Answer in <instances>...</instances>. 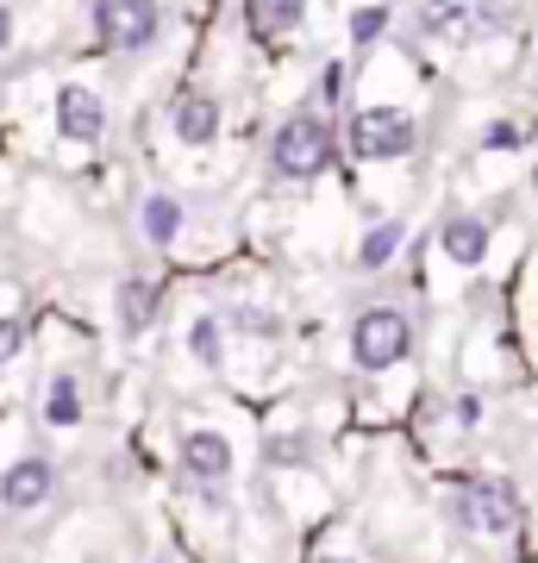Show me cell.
Masks as SVG:
<instances>
[{
  "mask_svg": "<svg viewBox=\"0 0 538 563\" xmlns=\"http://www.w3.org/2000/svg\"><path fill=\"white\" fill-rule=\"evenodd\" d=\"M339 163V139H332V125L326 113H288L276 125V139H270V169L288 181H314L326 176Z\"/></svg>",
  "mask_w": 538,
  "mask_h": 563,
  "instance_id": "1",
  "label": "cell"
},
{
  "mask_svg": "<svg viewBox=\"0 0 538 563\" xmlns=\"http://www.w3.org/2000/svg\"><path fill=\"white\" fill-rule=\"evenodd\" d=\"M451 514H458V526L476 532V539H507L519 526V495H514V483H501V476H470V483H458V495H451Z\"/></svg>",
  "mask_w": 538,
  "mask_h": 563,
  "instance_id": "2",
  "label": "cell"
},
{
  "mask_svg": "<svg viewBox=\"0 0 538 563\" xmlns=\"http://www.w3.org/2000/svg\"><path fill=\"white\" fill-rule=\"evenodd\" d=\"M407 344H414V325L400 320L395 307H370L351 325V357H358V369H395L407 357Z\"/></svg>",
  "mask_w": 538,
  "mask_h": 563,
  "instance_id": "3",
  "label": "cell"
},
{
  "mask_svg": "<svg viewBox=\"0 0 538 563\" xmlns=\"http://www.w3.org/2000/svg\"><path fill=\"white\" fill-rule=\"evenodd\" d=\"M419 144V125L414 113H400V107H363L358 120H351V151L363 163H388V157H407Z\"/></svg>",
  "mask_w": 538,
  "mask_h": 563,
  "instance_id": "4",
  "label": "cell"
},
{
  "mask_svg": "<svg viewBox=\"0 0 538 563\" xmlns=\"http://www.w3.org/2000/svg\"><path fill=\"white\" fill-rule=\"evenodd\" d=\"M419 25L444 44H476V38H495L507 20L488 0H419Z\"/></svg>",
  "mask_w": 538,
  "mask_h": 563,
  "instance_id": "5",
  "label": "cell"
},
{
  "mask_svg": "<svg viewBox=\"0 0 538 563\" xmlns=\"http://www.w3.org/2000/svg\"><path fill=\"white\" fill-rule=\"evenodd\" d=\"M157 0H95V32L107 51H144L157 38Z\"/></svg>",
  "mask_w": 538,
  "mask_h": 563,
  "instance_id": "6",
  "label": "cell"
},
{
  "mask_svg": "<svg viewBox=\"0 0 538 563\" xmlns=\"http://www.w3.org/2000/svg\"><path fill=\"white\" fill-rule=\"evenodd\" d=\"M57 132L69 144H100L107 139V107H100L95 88H76V81L63 88L57 95Z\"/></svg>",
  "mask_w": 538,
  "mask_h": 563,
  "instance_id": "7",
  "label": "cell"
},
{
  "mask_svg": "<svg viewBox=\"0 0 538 563\" xmlns=\"http://www.w3.org/2000/svg\"><path fill=\"white\" fill-rule=\"evenodd\" d=\"M51 483H57V476H51L44 457H20L7 476H0V501L13 507V514H32V507L51 501Z\"/></svg>",
  "mask_w": 538,
  "mask_h": 563,
  "instance_id": "8",
  "label": "cell"
},
{
  "mask_svg": "<svg viewBox=\"0 0 538 563\" xmlns=\"http://www.w3.org/2000/svg\"><path fill=\"white\" fill-rule=\"evenodd\" d=\"M182 470L195 476V483H226L232 476V444L220 432H188L182 439Z\"/></svg>",
  "mask_w": 538,
  "mask_h": 563,
  "instance_id": "9",
  "label": "cell"
},
{
  "mask_svg": "<svg viewBox=\"0 0 538 563\" xmlns=\"http://www.w3.org/2000/svg\"><path fill=\"white\" fill-rule=\"evenodd\" d=\"M220 101L213 95H182L176 107H169V125H176V139L182 144H213L220 139Z\"/></svg>",
  "mask_w": 538,
  "mask_h": 563,
  "instance_id": "10",
  "label": "cell"
},
{
  "mask_svg": "<svg viewBox=\"0 0 538 563\" xmlns=\"http://www.w3.org/2000/svg\"><path fill=\"white\" fill-rule=\"evenodd\" d=\"M439 244H444V257L451 263L476 269V263L488 257V220H476V213H451V220L439 225Z\"/></svg>",
  "mask_w": 538,
  "mask_h": 563,
  "instance_id": "11",
  "label": "cell"
},
{
  "mask_svg": "<svg viewBox=\"0 0 538 563\" xmlns=\"http://www.w3.org/2000/svg\"><path fill=\"white\" fill-rule=\"evenodd\" d=\"M307 20V0H244V25L257 38H288Z\"/></svg>",
  "mask_w": 538,
  "mask_h": 563,
  "instance_id": "12",
  "label": "cell"
},
{
  "mask_svg": "<svg viewBox=\"0 0 538 563\" xmlns=\"http://www.w3.org/2000/svg\"><path fill=\"white\" fill-rule=\"evenodd\" d=\"M139 225H144V239H151V244H176V232H182V201H176V195H144Z\"/></svg>",
  "mask_w": 538,
  "mask_h": 563,
  "instance_id": "13",
  "label": "cell"
},
{
  "mask_svg": "<svg viewBox=\"0 0 538 563\" xmlns=\"http://www.w3.org/2000/svg\"><path fill=\"white\" fill-rule=\"evenodd\" d=\"M44 420H51V426H76V420H81V388H76V376H51Z\"/></svg>",
  "mask_w": 538,
  "mask_h": 563,
  "instance_id": "14",
  "label": "cell"
},
{
  "mask_svg": "<svg viewBox=\"0 0 538 563\" xmlns=\"http://www.w3.org/2000/svg\"><path fill=\"white\" fill-rule=\"evenodd\" d=\"M400 239H407V232H400V220H382L376 232H370V239H363V269H382V263H395V251H400Z\"/></svg>",
  "mask_w": 538,
  "mask_h": 563,
  "instance_id": "15",
  "label": "cell"
},
{
  "mask_svg": "<svg viewBox=\"0 0 538 563\" xmlns=\"http://www.w3.org/2000/svg\"><path fill=\"white\" fill-rule=\"evenodd\" d=\"M120 313H125V332L151 325V288L144 282H120Z\"/></svg>",
  "mask_w": 538,
  "mask_h": 563,
  "instance_id": "16",
  "label": "cell"
},
{
  "mask_svg": "<svg viewBox=\"0 0 538 563\" xmlns=\"http://www.w3.org/2000/svg\"><path fill=\"white\" fill-rule=\"evenodd\" d=\"M188 344H195L200 363H220V320H213V313H200L195 332H188Z\"/></svg>",
  "mask_w": 538,
  "mask_h": 563,
  "instance_id": "17",
  "label": "cell"
},
{
  "mask_svg": "<svg viewBox=\"0 0 538 563\" xmlns=\"http://www.w3.org/2000/svg\"><path fill=\"white\" fill-rule=\"evenodd\" d=\"M382 32H388V7H358L351 13V38L358 44H376Z\"/></svg>",
  "mask_w": 538,
  "mask_h": 563,
  "instance_id": "18",
  "label": "cell"
},
{
  "mask_svg": "<svg viewBox=\"0 0 538 563\" xmlns=\"http://www.w3.org/2000/svg\"><path fill=\"white\" fill-rule=\"evenodd\" d=\"M20 344H25V320L20 313H0V363L20 357Z\"/></svg>",
  "mask_w": 538,
  "mask_h": 563,
  "instance_id": "19",
  "label": "cell"
},
{
  "mask_svg": "<svg viewBox=\"0 0 538 563\" xmlns=\"http://www.w3.org/2000/svg\"><path fill=\"white\" fill-rule=\"evenodd\" d=\"M482 144H495V151H501V144H526V125H514V120H495L488 132H482Z\"/></svg>",
  "mask_w": 538,
  "mask_h": 563,
  "instance_id": "20",
  "label": "cell"
},
{
  "mask_svg": "<svg viewBox=\"0 0 538 563\" xmlns=\"http://www.w3.org/2000/svg\"><path fill=\"white\" fill-rule=\"evenodd\" d=\"M339 88H344V69L332 63V69H326V81H319V101L332 107V101H339Z\"/></svg>",
  "mask_w": 538,
  "mask_h": 563,
  "instance_id": "21",
  "label": "cell"
},
{
  "mask_svg": "<svg viewBox=\"0 0 538 563\" xmlns=\"http://www.w3.org/2000/svg\"><path fill=\"white\" fill-rule=\"evenodd\" d=\"M476 413H482V401H476V395H463V401H458V420L476 426Z\"/></svg>",
  "mask_w": 538,
  "mask_h": 563,
  "instance_id": "22",
  "label": "cell"
},
{
  "mask_svg": "<svg viewBox=\"0 0 538 563\" xmlns=\"http://www.w3.org/2000/svg\"><path fill=\"white\" fill-rule=\"evenodd\" d=\"M7 44H13V13L0 7V51H7Z\"/></svg>",
  "mask_w": 538,
  "mask_h": 563,
  "instance_id": "23",
  "label": "cell"
}]
</instances>
